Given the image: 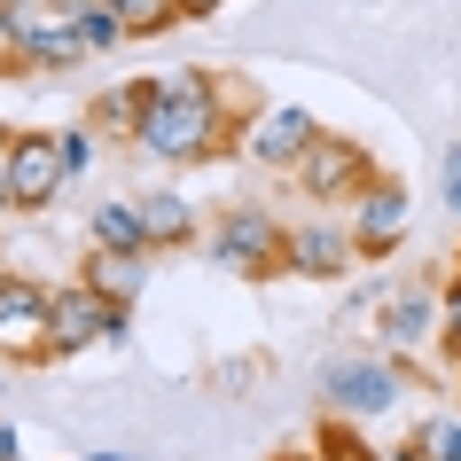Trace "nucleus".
Wrapping results in <instances>:
<instances>
[{"label": "nucleus", "mask_w": 461, "mask_h": 461, "mask_svg": "<svg viewBox=\"0 0 461 461\" xmlns=\"http://www.w3.org/2000/svg\"><path fill=\"white\" fill-rule=\"evenodd\" d=\"M86 243H95V250H133V258H157L149 219H141V195H102L95 212H86Z\"/></svg>", "instance_id": "ddd939ff"}, {"label": "nucleus", "mask_w": 461, "mask_h": 461, "mask_svg": "<svg viewBox=\"0 0 461 461\" xmlns=\"http://www.w3.org/2000/svg\"><path fill=\"white\" fill-rule=\"evenodd\" d=\"M55 360V282L8 267L0 282V367H40Z\"/></svg>", "instance_id": "7ed1b4c3"}, {"label": "nucleus", "mask_w": 461, "mask_h": 461, "mask_svg": "<svg viewBox=\"0 0 461 461\" xmlns=\"http://www.w3.org/2000/svg\"><path fill=\"white\" fill-rule=\"evenodd\" d=\"M0 461H24V438H16V422L0 414Z\"/></svg>", "instance_id": "b1692460"}, {"label": "nucleus", "mask_w": 461, "mask_h": 461, "mask_svg": "<svg viewBox=\"0 0 461 461\" xmlns=\"http://www.w3.org/2000/svg\"><path fill=\"white\" fill-rule=\"evenodd\" d=\"M86 461H141V454H86Z\"/></svg>", "instance_id": "c756f323"}, {"label": "nucleus", "mask_w": 461, "mask_h": 461, "mask_svg": "<svg viewBox=\"0 0 461 461\" xmlns=\"http://www.w3.org/2000/svg\"><path fill=\"white\" fill-rule=\"evenodd\" d=\"M8 8V40H16V71H78L86 40L71 32V16L55 0H0Z\"/></svg>", "instance_id": "0eeeda50"}, {"label": "nucleus", "mask_w": 461, "mask_h": 461, "mask_svg": "<svg viewBox=\"0 0 461 461\" xmlns=\"http://www.w3.org/2000/svg\"><path fill=\"white\" fill-rule=\"evenodd\" d=\"M274 461H321V454H313V446H305V454H274Z\"/></svg>", "instance_id": "c85d7f7f"}, {"label": "nucleus", "mask_w": 461, "mask_h": 461, "mask_svg": "<svg viewBox=\"0 0 461 461\" xmlns=\"http://www.w3.org/2000/svg\"><path fill=\"white\" fill-rule=\"evenodd\" d=\"M63 16H71V32L86 40V55H110V48H125L133 32H125V16L110 8V0H55Z\"/></svg>", "instance_id": "dca6fc26"}, {"label": "nucleus", "mask_w": 461, "mask_h": 461, "mask_svg": "<svg viewBox=\"0 0 461 461\" xmlns=\"http://www.w3.org/2000/svg\"><path fill=\"white\" fill-rule=\"evenodd\" d=\"M110 8L125 16V32H133V40H157V32L188 24V16H180V0H110Z\"/></svg>", "instance_id": "6ab92c4d"}, {"label": "nucleus", "mask_w": 461, "mask_h": 461, "mask_svg": "<svg viewBox=\"0 0 461 461\" xmlns=\"http://www.w3.org/2000/svg\"><path fill=\"white\" fill-rule=\"evenodd\" d=\"M227 141H235V118L219 102V78L195 86V95H157L141 110V133H133V149H141L149 165H203Z\"/></svg>", "instance_id": "f257e3e1"}, {"label": "nucleus", "mask_w": 461, "mask_h": 461, "mask_svg": "<svg viewBox=\"0 0 461 461\" xmlns=\"http://www.w3.org/2000/svg\"><path fill=\"white\" fill-rule=\"evenodd\" d=\"M8 203L16 212H48L55 195L71 188V172H63V149H55V133H16L8 141Z\"/></svg>", "instance_id": "9b49d317"}, {"label": "nucleus", "mask_w": 461, "mask_h": 461, "mask_svg": "<svg viewBox=\"0 0 461 461\" xmlns=\"http://www.w3.org/2000/svg\"><path fill=\"white\" fill-rule=\"evenodd\" d=\"M313 141H321V118L297 110V102H267V110H243V118H235V149H243L258 172H282V180L297 172V157Z\"/></svg>", "instance_id": "423d86ee"}, {"label": "nucleus", "mask_w": 461, "mask_h": 461, "mask_svg": "<svg viewBox=\"0 0 461 461\" xmlns=\"http://www.w3.org/2000/svg\"><path fill=\"white\" fill-rule=\"evenodd\" d=\"M454 274H461V250H454Z\"/></svg>", "instance_id": "473e14b6"}, {"label": "nucleus", "mask_w": 461, "mask_h": 461, "mask_svg": "<svg viewBox=\"0 0 461 461\" xmlns=\"http://www.w3.org/2000/svg\"><path fill=\"white\" fill-rule=\"evenodd\" d=\"M203 258L235 282H267V274H290V219L267 212V203H227V212L203 227Z\"/></svg>", "instance_id": "f03ea898"}, {"label": "nucleus", "mask_w": 461, "mask_h": 461, "mask_svg": "<svg viewBox=\"0 0 461 461\" xmlns=\"http://www.w3.org/2000/svg\"><path fill=\"white\" fill-rule=\"evenodd\" d=\"M375 180V157H367L352 133H321L305 157H297L290 188L305 195V203H352V188H367Z\"/></svg>", "instance_id": "1a4fd4ad"}, {"label": "nucleus", "mask_w": 461, "mask_h": 461, "mask_svg": "<svg viewBox=\"0 0 461 461\" xmlns=\"http://www.w3.org/2000/svg\"><path fill=\"white\" fill-rule=\"evenodd\" d=\"M8 141H16V133H8V125H0V165H8Z\"/></svg>", "instance_id": "7c9ffc66"}, {"label": "nucleus", "mask_w": 461, "mask_h": 461, "mask_svg": "<svg viewBox=\"0 0 461 461\" xmlns=\"http://www.w3.org/2000/svg\"><path fill=\"white\" fill-rule=\"evenodd\" d=\"M446 352L461 360V274L446 282Z\"/></svg>", "instance_id": "5701e85b"}, {"label": "nucleus", "mask_w": 461, "mask_h": 461, "mask_svg": "<svg viewBox=\"0 0 461 461\" xmlns=\"http://www.w3.org/2000/svg\"><path fill=\"white\" fill-rule=\"evenodd\" d=\"M407 399V360H329L321 367V414H344V422H384L391 407Z\"/></svg>", "instance_id": "20e7f679"}, {"label": "nucleus", "mask_w": 461, "mask_h": 461, "mask_svg": "<svg viewBox=\"0 0 461 461\" xmlns=\"http://www.w3.org/2000/svg\"><path fill=\"white\" fill-rule=\"evenodd\" d=\"M367 422H344V414H321V430H313V454L321 461H375V446H367Z\"/></svg>", "instance_id": "a211bd4d"}, {"label": "nucleus", "mask_w": 461, "mask_h": 461, "mask_svg": "<svg viewBox=\"0 0 461 461\" xmlns=\"http://www.w3.org/2000/svg\"><path fill=\"white\" fill-rule=\"evenodd\" d=\"M219 8H227V0H180V16H188V24H195V16H219Z\"/></svg>", "instance_id": "bb28decb"}, {"label": "nucleus", "mask_w": 461, "mask_h": 461, "mask_svg": "<svg viewBox=\"0 0 461 461\" xmlns=\"http://www.w3.org/2000/svg\"><path fill=\"white\" fill-rule=\"evenodd\" d=\"M375 337L391 360H422L430 344H446V282H399L375 313Z\"/></svg>", "instance_id": "6e6552de"}, {"label": "nucleus", "mask_w": 461, "mask_h": 461, "mask_svg": "<svg viewBox=\"0 0 461 461\" xmlns=\"http://www.w3.org/2000/svg\"><path fill=\"white\" fill-rule=\"evenodd\" d=\"M391 290H399V282H384V274H367V282H352V297H344V329H352V321H375L391 305Z\"/></svg>", "instance_id": "412c9836"}, {"label": "nucleus", "mask_w": 461, "mask_h": 461, "mask_svg": "<svg viewBox=\"0 0 461 461\" xmlns=\"http://www.w3.org/2000/svg\"><path fill=\"white\" fill-rule=\"evenodd\" d=\"M16 71V40H8V8H0V78Z\"/></svg>", "instance_id": "a878e982"}, {"label": "nucleus", "mask_w": 461, "mask_h": 461, "mask_svg": "<svg viewBox=\"0 0 461 461\" xmlns=\"http://www.w3.org/2000/svg\"><path fill=\"white\" fill-rule=\"evenodd\" d=\"M0 282H8V258H0Z\"/></svg>", "instance_id": "2f4dec72"}, {"label": "nucleus", "mask_w": 461, "mask_h": 461, "mask_svg": "<svg viewBox=\"0 0 461 461\" xmlns=\"http://www.w3.org/2000/svg\"><path fill=\"white\" fill-rule=\"evenodd\" d=\"M352 258H360L352 219H290V274H305V282H344Z\"/></svg>", "instance_id": "f8f14e48"}, {"label": "nucleus", "mask_w": 461, "mask_h": 461, "mask_svg": "<svg viewBox=\"0 0 461 461\" xmlns=\"http://www.w3.org/2000/svg\"><path fill=\"white\" fill-rule=\"evenodd\" d=\"M438 203L461 219V141H446V157H438Z\"/></svg>", "instance_id": "4be33fe9"}, {"label": "nucleus", "mask_w": 461, "mask_h": 461, "mask_svg": "<svg viewBox=\"0 0 461 461\" xmlns=\"http://www.w3.org/2000/svg\"><path fill=\"white\" fill-rule=\"evenodd\" d=\"M86 282H95L110 305H141V290H149V258H133V250H95V258H86Z\"/></svg>", "instance_id": "2eb2a0df"}, {"label": "nucleus", "mask_w": 461, "mask_h": 461, "mask_svg": "<svg viewBox=\"0 0 461 461\" xmlns=\"http://www.w3.org/2000/svg\"><path fill=\"white\" fill-rule=\"evenodd\" d=\"M141 78H125V86H110V95L95 102V110H86V125H95L102 141H133V133H141Z\"/></svg>", "instance_id": "f3484780"}, {"label": "nucleus", "mask_w": 461, "mask_h": 461, "mask_svg": "<svg viewBox=\"0 0 461 461\" xmlns=\"http://www.w3.org/2000/svg\"><path fill=\"white\" fill-rule=\"evenodd\" d=\"M55 149H63V172H71V180H86V165H95V149H102V133L86 118L78 125H55Z\"/></svg>", "instance_id": "aec40b11"}, {"label": "nucleus", "mask_w": 461, "mask_h": 461, "mask_svg": "<svg viewBox=\"0 0 461 461\" xmlns=\"http://www.w3.org/2000/svg\"><path fill=\"white\" fill-rule=\"evenodd\" d=\"M125 337H133V305H110L86 274L55 282V360H78V352H102Z\"/></svg>", "instance_id": "39448f33"}, {"label": "nucleus", "mask_w": 461, "mask_h": 461, "mask_svg": "<svg viewBox=\"0 0 461 461\" xmlns=\"http://www.w3.org/2000/svg\"><path fill=\"white\" fill-rule=\"evenodd\" d=\"M375 461H430V454H422V446L407 438V446H375Z\"/></svg>", "instance_id": "393cba45"}, {"label": "nucleus", "mask_w": 461, "mask_h": 461, "mask_svg": "<svg viewBox=\"0 0 461 461\" xmlns=\"http://www.w3.org/2000/svg\"><path fill=\"white\" fill-rule=\"evenodd\" d=\"M407 227H414V195L391 172H375L367 188H352V243H360L367 267H384L391 250L407 243Z\"/></svg>", "instance_id": "9d476101"}, {"label": "nucleus", "mask_w": 461, "mask_h": 461, "mask_svg": "<svg viewBox=\"0 0 461 461\" xmlns=\"http://www.w3.org/2000/svg\"><path fill=\"white\" fill-rule=\"evenodd\" d=\"M8 212H16V203H8V172H0V219H8Z\"/></svg>", "instance_id": "cd10ccee"}, {"label": "nucleus", "mask_w": 461, "mask_h": 461, "mask_svg": "<svg viewBox=\"0 0 461 461\" xmlns=\"http://www.w3.org/2000/svg\"><path fill=\"white\" fill-rule=\"evenodd\" d=\"M141 219H149V243H157V250H188V243H203L195 195H180V188H157V195H141Z\"/></svg>", "instance_id": "4468645a"}]
</instances>
